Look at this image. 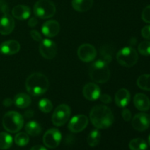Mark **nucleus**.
<instances>
[{
    "label": "nucleus",
    "mask_w": 150,
    "mask_h": 150,
    "mask_svg": "<svg viewBox=\"0 0 150 150\" xmlns=\"http://www.w3.org/2000/svg\"><path fill=\"white\" fill-rule=\"evenodd\" d=\"M90 121L98 129H106L112 125L114 117L111 110L104 105H95L90 111Z\"/></svg>",
    "instance_id": "1"
},
{
    "label": "nucleus",
    "mask_w": 150,
    "mask_h": 150,
    "mask_svg": "<svg viewBox=\"0 0 150 150\" xmlns=\"http://www.w3.org/2000/svg\"><path fill=\"white\" fill-rule=\"evenodd\" d=\"M49 81L46 76L40 73H34L26 79V89L31 95L38 97L47 92Z\"/></svg>",
    "instance_id": "2"
},
{
    "label": "nucleus",
    "mask_w": 150,
    "mask_h": 150,
    "mask_svg": "<svg viewBox=\"0 0 150 150\" xmlns=\"http://www.w3.org/2000/svg\"><path fill=\"white\" fill-rule=\"evenodd\" d=\"M90 79L96 83H106L110 79L111 73L108 64L103 60L99 59L90 65L89 69Z\"/></svg>",
    "instance_id": "3"
},
{
    "label": "nucleus",
    "mask_w": 150,
    "mask_h": 150,
    "mask_svg": "<svg viewBox=\"0 0 150 150\" xmlns=\"http://www.w3.org/2000/svg\"><path fill=\"white\" fill-rule=\"evenodd\" d=\"M2 125L9 133H17L23 127V118L21 114L16 111H9L3 117Z\"/></svg>",
    "instance_id": "4"
},
{
    "label": "nucleus",
    "mask_w": 150,
    "mask_h": 150,
    "mask_svg": "<svg viewBox=\"0 0 150 150\" xmlns=\"http://www.w3.org/2000/svg\"><path fill=\"white\" fill-rule=\"evenodd\" d=\"M34 14L41 19H48L56 13V6L51 0H38L34 6Z\"/></svg>",
    "instance_id": "5"
},
{
    "label": "nucleus",
    "mask_w": 150,
    "mask_h": 150,
    "mask_svg": "<svg viewBox=\"0 0 150 150\" xmlns=\"http://www.w3.org/2000/svg\"><path fill=\"white\" fill-rule=\"evenodd\" d=\"M117 60L120 64L126 67H131L137 63L139 55L132 47H125L117 54Z\"/></svg>",
    "instance_id": "6"
},
{
    "label": "nucleus",
    "mask_w": 150,
    "mask_h": 150,
    "mask_svg": "<svg viewBox=\"0 0 150 150\" xmlns=\"http://www.w3.org/2000/svg\"><path fill=\"white\" fill-rule=\"evenodd\" d=\"M71 114L69 105L61 104L56 108L52 115V122L57 127L62 126L68 121Z\"/></svg>",
    "instance_id": "7"
},
{
    "label": "nucleus",
    "mask_w": 150,
    "mask_h": 150,
    "mask_svg": "<svg viewBox=\"0 0 150 150\" xmlns=\"http://www.w3.org/2000/svg\"><path fill=\"white\" fill-rule=\"evenodd\" d=\"M43 144L46 147L55 149L59 145L62 141V134L57 128L49 129L45 132L42 138Z\"/></svg>",
    "instance_id": "8"
},
{
    "label": "nucleus",
    "mask_w": 150,
    "mask_h": 150,
    "mask_svg": "<svg viewBox=\"0 0 150 150\" xmlns=\"http://www.w3.org/2000/svg\"><path fill=\"white\" fill-rule=\"evenodd\" d=\"M39 51L41 56L46 59H52L56 57L57 47L55 42L49 39H44L40 43Z\"/></svg>",
    "instance_id": "9"
},
{
    "label": "nucleus",
    "mask_w": 150,
    "mask_h": 150,
    "mask_svg": "<svg viewBox=\"0 0 150 150\" xmlns=\"http://www.w3.org/2000/svg\"><path fill=\"white\" fill-rule=\"evenodd\" d=\"M78 57L84 62H90L97 57V50L91 44H83L78 49Z\"/></svg>",
    "instance_id": "10"
},
{
    "label": "nucleus",
    "mask_w": 150,
    "mask_h": 150,
    "mask_svg": "<svg viewBox=\"0 0 150 150\" xmlns=\"http://www.w3.org/2000/svg\"><path fill=\"white\" fill-rule=\"evenodd\" d=\"M89 120L86 116L81 114L73 117L68 125V129L72 133H78L83 131L88 125Z\"/></svg>",
    "instance_id": "11"
},
{
    "label": "nucleus",
    "mask_w": 150,
    "mask_h": 150,
    "mask_svg": "<svg viewBox=\"0 0 150 150\" xmlns=\"http://www.w3.org/2000/svg\"><path fill=\"white\" fill-rule=\"evenodd\" d=\"M150 125V118L148 114L140 113L134 116L132 120V126L138 131H144L149 128Z\"/></svg>",
    "instance_id": "12"
},
{
    "label": "nucleus",
    "mask_w": 150,
    "mask_h": 150,
    "mask_svg": "<svg viewBox=\"0 0 150 150\" xmlns=\"http://www.w3.org/2000/svg\"><path fill=\"white\" fill-rule=\"evenodd\" d=\"M15 21L8 13L4 14L0 18V34L7 35L11 33L15 28Z\"/></svg>",
    "instance_id": "13"
},
{
    "label": "nucleus",
    "mask_w": 150,
    "mask_h": 150,
    "mask_svg": "<svg viewBox=\"0 0 150 150\" xmlns=\"http://www.w3.org/2000/svg\"><path fill=\"white\" fill-rule=\"evenodd\" d=\"M60 30V25L57 21L49 20L45 22L42 26V32L48 38L57 36Z\"/></svg>",
    "instance_id": "14"
},
{
    "label": "nucleus",
    "mask_w": 150,
    "mask_h": 150,
    "mask_svg": "<svg viewBox=\"0 0 150 150\" xmlns=\"http://www.w3.org/2000/svg\"><path fill=\"white\" fill-rule=\"evenodd\" d=\"M83 95L86 100L94 101L98 100L100 95V89L94 83H86L83 89Z\"/></svg>",
    "instance_id": "15"
},
{
    "label": "nucleus",
    "mask_w": 150,
    "mask_h": 150,
    "mask_svg": "<svg viewBox=\"0 0 150 150\" xmlns=\"http://www.w3.org/2000/svg\"><path fill=\"white\" fill-rule=\"evenodd\" d=\"M21 45L14 40L5 41L0 45V52L4 55H13L20 51Z\"/></svg>",
    "instance_id": "16"
},
{
    "label": "nucleus",
    "mask_w": 150,
    "mask_h": 150,
    "mask_svg": "<svg viewBox=\"0 0 150 150\" xmlns=\"http://www.w3.org/2000/svg\"><path fill=\"white\" fill-rule=\"evenodd\" d=\"M133 103L138 110L146 111L150 108V100L147 96L143 93H138L133 98Z\"/></svg>",
    "instance_id": "17"
},
{
    "label": "nucleus",
    "mask_w": 150,
    "mask_h": 150,
    "mask_svg": "<svg viewBox=\"0 0 150 150\" xmlns=\"http://www.w3.org/2000/svg\"><path fill=\"white\" fill-rule=\"evenodd\" d=\"M12 14L18 20H26L31 15V10L28 6L18 4L15 6L12 10Z\"/></svg>",
    "instance_id": "18"
},
{
    "label": "nucleus",
    "mask_w": 150,
    "mask_h": 150,
    "mask_svg": "<svg viewBox=\"0 0 150 150\" xmlns=\"http://www.w3.org/2000/svg\"><path fill=\"white\" fill-rule=\"evenodd\" d=\"M130 100V94L126 89H120L115 95V103L117 106L124 108L128 105Z\"/></svg>",
    "instance_id": "19"
},
{
    "label": "nucleus",
    "mask_w": 150,
    "mask_h": 150,
    "mask_svg": "<svg viewBox=\"0 0 150 150\" xmlns=\"http://www.w3.org/2000/svg\"><path fill=\"white\" fill-rule=\"evenodd\" d=\"M13 103L18 108H26L29 105H30L31 103H32V99L27 94L21 92L15 96Z\"/></svg>",
    "instance_id": "20"
},
{
    "label": "nucleus",
    "mask_w": 150,
    "mask_h": 150,
    "mask_svg": "<svg viewBox=\"0 0 150 150\" xmlns=\"http://www.w3.org/2000/svg\"><path fill=\"white\" fill-rule=\"evenodd\" d=\"M93 5V0H73L72 6L78 12H86Z\"/></svg>",
    "instance_id": "21"
},
{
    "label": "nucleus",
    "mask_w": 150,
    "mask_h": 150,
    "mask_svg": "<svg viewBox=\"0 0 150 150\" xmlns=\"http://www.w3.org/2000/svg\"><path fill=\"white\" fill-rule=\"evenodd\" d=\"M100 54L101 60L108 64L111 62L113 59L114 48L112 47V45H103L100 49Z\"/></svg>",
    "instance_id": "22"
},
{
    "label": "nucleus",
    "mask_w": 150,
    "mask_h": 150,
    "mask_svg": "<svg viewBox=\"0 0 150 150\" xmlns=\"http://www.w3.org/2000/svg\"><path fill=\"white\" fill-rule=\"evenodd\" d=\"M26 133L31 136H38L42 132L40 125L36 121H30L25 126Z\"/></svg>",
    "instance_id": "23"
},
{
    "label": "nucleus",
    "mask_w": 150,
    "mask_h": 150,
    "mask_svg": "<svg viewBox=\"0 0 150 150\" xmlns=\"http://www.w3.org/2000/svg\"><path fill=\"white\" fill-rule=\"evenodd\" d=\"M13 145V138L7 133H0V149H8Z\"/></svg>",
    "instance_id": "24"
},
{
    "label": "nucleus",
    "mask_w": 150,
    "mask_h": 150,
    "mask_svg": "<svg viewBox=\"0 0 150 150\" xmlns=\"http://www.w3.org/2000/svg\"><path fill=\"white\" fill-rule=\"evenodd\" d=\"M101 139V135L98 130H94L90 132V133L88 136L86 142L89 146H92V147H95V146H98L100 142Z\"/></svg>",
    "instance_id": "25"
},
{
    "label": "nucleus",
    "mask_w": 150,
    "mask_h": 150,
    "mask_svg": "<svg viewBox=\"0 0 150 150\" xmlns=\"http://www.w3.org/2000/svg\"><path fill=\"white\" fill-rule=\"evenodd\" d=\"M129 148L130 150H146L147 149V144L144 139L137 138L130 141Z\"/></svg>",
    "instance_id": "26"
},
{
    "label": "nucleus",
    "mask_w": 150,
    "mask_h": 150,
    "mask_svg": "<svg viewBox=\"0 0 150 150\" xmlns=\"http://www.w3.org/2000/svg\"><path fill=\"white\" fill-rule=\"evenodd\" d=\"M137 85L141 89L150 91V74L142 75L137 79Z\"/></svg>",
    "instance_id": "27"
},
{
    "label": "nucleus",
    "mask_w": 150,
    "mask_h": 150,
    "mask_svg": "<svg viewBox=\"0 0 150 150\" xmlns=\"http://www.w3.org/2000/svg\"><path fill=\"white\" fill-rule=\"evenodd\" d=\"M38 107L42 112L45 113V114L51 112V110L53 109L52 103L47 98L40 100L38 103Z\"/></svg>",
    "instance_id": "28"
},
{
    "label": "nucleus",
    "mask_w": 150,
    "mask_h": 150,
    "mask_svg": "<svg viewBox=\"0 0 150 150\" xmlns=\"http://www.w3.org/2000/svg\"><path fill=\"white\" fill-rule=\"evenodd\" d=\"M15 143L19 146H24L29 143V138L27 133H18L15 136Z\"/></svg>",
    "instance_id": "29"
},
{
    "label": "nucleus",
    "mask_w": 150,
    "mask_h": 150,
    "mask_svg": "<svg viewBox=\"0 0 150 150\" xmlns=\"http://www.w3.org/2000/svg\"><path fill=\"white\" fill-rule=\"evenodd\" d=\"M139 53L143 56H150V42L143 41L138 47Z\"/></svg>",
    "instance_id": "30"
},
{
    "label": "nucleus",
    "mask_w": 150,
    "mask_h": 150,
    "mask_svg": "<svg viewBox=\"0 0 150 150\" xmlns=\"http://www.w3.org/2000/svg\"><path fill=\"white\" fill-rule=\"evenodd\" d=\"M142 18L146 23H150V4L144 9L142 14Z\"/></svg>",
    "instance_id": "31"
},
{
    "label": "nucleus",
    "mask_w": 150,
    "mask_h": 150,
    "mask_svg": "<svg viewBox=\"0 0 150 150\" xmlns=\"http://www.w3.org/2000/svg\"><path fill=\"white\" fill-rule=\"evenodd\" d=\"M122 116L123 120L125 122H129L131 120V112L130 111V110L127 109V108H124V109L122 110Z\"/></svg>",
    "instance_id": "32"
},
{
    "label": "nucleus",
    "mask_w": 150,
    "mask_h": 150,
    "mask_svg": "<svg viewBox=\"0 0 150 150\" xmlns=\"http://www.w3.org/2000/svg\"><path fill=\"white\" fill-rule=\"evenodd\" d=\"M30 35L31 37L33 40H35V41H38V42H41L42 40V36L40 34V32H38V31L36 30H32L30 32Z\"/></svg>",
    "instance_id": "33"
},
{
    "label": "nucleus",
    "mask_w": 150,
    "mask_h": 150,
    "mask_svg": "<svg viewBox=\"0 0 150 150\" xmlns=\"http://www.w3.org/2000/svg\"><path fill=\"white\" fill-rule=\"evenodd\" d=\"M142 35L144 38L150 40V26H146L142 29Z\"/></svg>",
    "instance_id": "34"
},
{
    "label": "nucleus",
    "mask_w": 150,
    "mask_h": 150,
    "mask_svg": "<svg viewBox=\"0 0 150 150\" xmlns=\"http://www.w3.org/2000/svg\"><path fill=\"white\" fill-rule=\"evenodd\" d=\"M100 100H101V102H103V103L108 104L111 102V98L110 95H107V94H103V95H100Z\"/></svg>",
    "instance_id": "35"
},
{
    "label": "nucleus",
    "mask_w": 150,
    "mask_h": 150,
    "mask_svg": "<svg viewBox=\"0 0 150 150\" xmlns=\"http://www.w3.org/2000/svg\"><path fill=\"white\" fill-rule=\"evenodd\" d=\"M0 10H1L4 14H7V13H8L9 11L8 7H7V4H5V2H4V1H2V0H0Z\"/></svg>",
    "instance_id": "36"
},
{
    "label": "nucleus",
    "mask_w": 150,
    "mask_h": 150,
    "mask_svg": "<svg viewBox=\"0 0 150 150\" xmlns=\"http://www.w3.org/2000/svg\"><path fill=\"white\" fill-rule=\"evenodd\" d=\"M38 19L35 17H33L29 19V21H28V25H29V26H30V27H35V26L38 24Z\"/></svg>",
    "instance_id": "37"
},
{
    "label": "nucleus",
    "mask_w": 150,
    "mask_h": 150,
    "mask_svg": "<svg viewBox=\"0 0 150 150\" xmlns=\"http://www.w3.org/2000/svg\"><path fill=\"white\" fill-rule=\"evenodd\" d=\"M13 103V101L10 98H6V99H4V101H3V105L6 107H9L10 106V105H12Z\"/></svg>",
    "instance_id": "38"
},
{
    "label": "nucleus",
    "mask_w": 150,
    "mask_h": 150,
    "mask_svg": "<svg viewBox=\"0 0 150 150\" xmlns=\"http://www.w3.org/2000/svg\"><path fill=\"white\" fill-rule=\"evenodd\" d=\"M30 150H48L45 147L41 146V145H36V146H34L31 148Z\"/></svg>",
    "instance_id": "39"
},
{
    "label": "nucleus",
    "mask_w": 150,
    "mask_h": 150,
    "mask_svg": "<svg viewBox=\"0 0 150 150\" xmlns=\"http://www.w3.org/2000/svg\"><path fill=\"white\" fill-rule=\"evenodd\" d=\"M33 114H34L33 111H32V110H29V111L25 112L24 116L26 117V118H30V117H32V116H33Z\"/></svg>",
    "instance_id": "40"
},
{
    "label": "nucleus",
    "mask_w": 150,
    "mask_h": 150,
    "mask_svg": "<svg viewBox=\"0 0 150 150\" xmlns=\"http://www.w3.org/2000/svg\"><path fill=\"white\" fill-rule=\"evenodd\" d=\"M148 143H149V144L150 146V135L149 136V138H148Z\"/></svg>",
    "instance_id": "41"
},
{
    "label": "nucleus",
    "mask_w": 150,
    "mask_h": 150,
    "mask_svg": "<svg viewBox=\"0 0 150 150\" xmlns=\"http://www.w3.org/2000/svg\"><path fill=\"white\" fill-rule=\"evenodd\" d=\"M149 118H150V114H149Z\"/></svg>",
    "instance_id": "42"
}]
</instances>
